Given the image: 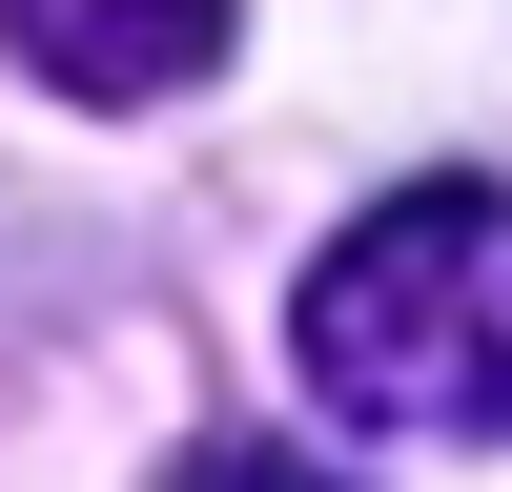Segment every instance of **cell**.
Masks as SVG:
<instances>
[{
	"instance_id": "3957f363",
	"label": "cell",
	"mask_w": 512,
	"mask_h": 492,
	"mask_svg": "<svg viewBox=\"0 0 512 492\" xmlns=\"http://www.w3.org/2000/svg\"><path fill=\"white\" fill-rule=\"evenodd\" d=\"M164 492H349V472H328V451H267V431H205Z\"/></svg>"
},
{
	"instance_id": "7a4b0ae2",
	"label": "cell",
	"mask_w": 512,
	"mask_h": 492,
	"mask_svg": "<svg viewBox=\"0 0 512 492\" xmlns=\"http://www.w3.org/2000/svg\"><path fill=\"white\" fill-rule=\"evenodd\" d=\"M0 41H21L62 103H185V82H226L246 0H0Z\"/></svg>"
},
{
	"instance_id": "6da1fadb",
	"label": "cell",
	"mask_w": 512,
	"mask_h": 492,
	"mask_svg": "<svg viewBox=\"0 0 512 492\" xmlns=\"http://www.w3.org/2000/svg\"><path fill=\"white\" fill-rule=\"evenodd\" d=\"M287 369L390 451H492L512 431V185L431 164V185L349 205L287 287Z\"/></svg>"
}]
</instances>
